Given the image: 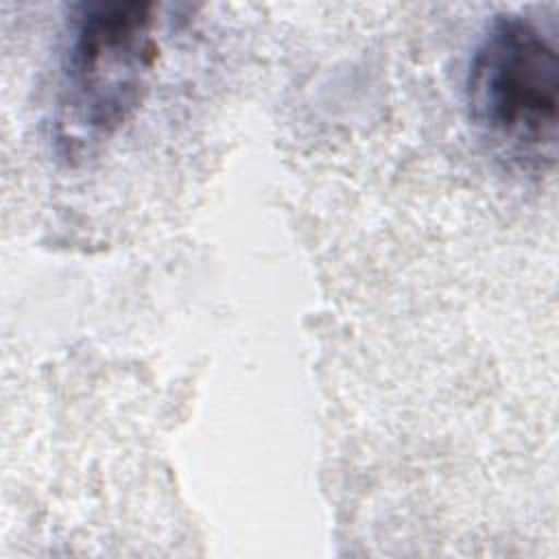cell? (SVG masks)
Masks as SVG:
<instances>
[{
	"label": "cell",
	"mask_w": 559,
	"mask_h": 559,
	"mask_svg": "<svg viewBox=\"0 0 559 559\" xmlns=\"http://www.w3.org/2000/svg\"><path fill=\"white\" fill-rule=\"evenodd\" d=\"M157 57L155 4H83L61 59L57 146L76 157L129 122L148 90Z\"/></svg>",
	"instance_id": "7a4b0ae2"
},
{
	"label": "cell",
	"mask_w": 559,
	"mask_h": 559,
	"mask_svg": "<svg viewBox=\"0 0 559 559\" xmlns=\"http://www.w3.org/2000/svg\"><path fill=\"white\" fill-rule=\"evenodd\" d=\"M467 118L509 170L544 177L559 146V55L522 15H498L476 44L465 76Z\"/></svg>",
	"instance_id": "6da1fadb"
}]
</instances>
